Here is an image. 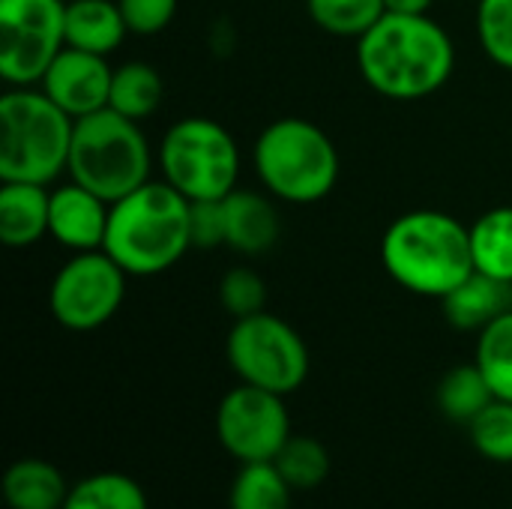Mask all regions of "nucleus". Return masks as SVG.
<instances>
[{
    "label": "nucleus",
    "mask_w": 512,
    "mask_h": 509,
    "mask_svg": "<svg viewBox=\"0 0 512 509\" xmlns=\"http://www.w3.org/2000/svg\"><path fill=\"white\" fill-rule=\"evenodd\" d=\"M441 306H444V318L450 321V327L462 333H480L492 321H498L504 312H510L512 285L474 270L456 291H450L441 300Z\"/></svg>",
    "instance_id": "16"
},
{
    "label": "nucleus",
    "mask_w": 512,
    "mask_h": 509,
    "mask_svg": "<svg viewBox=\"0 0 512 509\" xmlns=\"http://www.w3.org/2000/svg\"><path fill=\"white\" fill-rule=\"evenodd\" d=\"M63 509H150L144 486L123 471H96L78 480Z\"/></svg>",
    "instance_id": "21"
},
{
    "label": "nucleus",
    "mask_w": 512,
    "mask_h": 509,
    "mask_svg": "<svg viewBox=\"0 0 512 509\" xmlns=\"http://www.w3.org/2000/svg\"><path fill=\"white\" fill-rule=\"evenodd\" d=\"M129 273L105 252H72L51 279L48 309L54 321L72 333L105 327L126 300Z\"/></svg>",
    "instance_id": "9"
},
{
    "label": "nucleus",
    "mask_w": 512,
    "mask_h": 509,
    "mask_svg": "<svg viewBox=\"0 0 512 509\" xmlns=\"http://www.w3.org/2000/svg\"><path fill=\"white\" fill-rule=\"evenodd\" d=\"M492 402H495V393L477 363L450 369L438 384V408L450 423L468 426Z\"/></svg>",
    "instance_id": "22"
},
{
    "label": "nucleus",
    "mask_w": 512,
    "mask_h": 509,
    "mask_svg": "<svg viewBox=\"0 0 512 509\" xmlns=\"http://www.w3.org/2000/svg\"><path fill=\"white\" fill-rule=\"evenodd\" d=\"M153 162L156 153L138 120L111 108L75 120L66 174L108 204L150 183Z\"/></svg>",
    "instance_id": "6"
},
{
    "label": "nucleus",
    "mask_w": 512,
    "mask_h": 509,
    "mask_svg": "<svg viewBox=\"0 0 512 509\" xmlns=\"http://www.w3.org/2000/svg\"><path fill=\"white\" fill-rule=\"evenodd\" d=\"M111 78L114 69L108 66V57L78 51V48H63L48 72L42 75L39 87L54 99L72 120H81L87 114H96L108 108L111 96Z\"/></svg>",
    "instance_id": "12"
},
{
    "label": "nucleus",
    "mask_w": 512,
    "mask_h": 509,
    "mask_svg": "<svg viewBox=\"0 0 512 509\" xmlns=\"http://www.w3.org/2000/svg\"><path fill=\"white\" fill-rule=\"evenodd\" d=\"M216 438L240 465L273 462L291 438L285 396L252 384H237L216 408Z\"/></svg>",
    "instance_id": "11"
},
{
    "label": "nucleus",
    "mask_w": 512,
    "mask_h": 509,
    "mask_svg": "<svg viewBox=\"0 0 512 509\" xmlns=\"http://www.w3.org/2000/svg\"><path fill=\"white\" fill-rule=\"evenodd\" d=\"M129 33L156 36L171 27L180 0H117Z\"/></svg>",
    "instance_id": "30"
},
{
    "label": "nucleus",
    "mask_w": 512,
    "mask_h": 509,
    "mask_svg": "<svg viewBox=\"0 0 512 509\" xmlns=\"http://www.w3.org/2000/svg\"><path fill=\"white\" fill-rule=\"evenodd\" d=\"M225 357L240 384L291 396L309 378V348L303 336L267 309L234 321Z\"/></svg>",
    "instance_id": "8"
},
{
    "label": "nucleus",
    "mask_w": 512,
    "mask_h": 509,
    "mask_svg": "<svg viewBox=\"0 0 512 509\" xmlns=\"http://www.w3.org/2000/svg\"><path fill=\"white\" fill-rule=\"evenodd\" d=\"M474 450L498 465H512V402L495 399L468 423Z\"/></svg>",
    "instance_id": "27"
},
{
    "label": "nucleus",
    "mask_w": 512,
    "mask_h": 509,
    "mask_svg": "<svg viewBox=\"0 0 512 509\" xmlns=\"http://www.w3.org/2000/svg\"><path fill=\"white\" fill-rule=\"evenodd\" d=\"M156 165L186 201H222L237 189L240 147L219 120L183 117L162 135Z\"/></svg>",
    "instance_id": "7"
},
{
    "label": "nucleus",
    "mask_w": 512,
    "mask_h": 509,
    "mask_svg": "<svg viewBox=\"0 0 512 509\" xmlns=\"http://www.w3.org/2000/svg\"><path fill=\"white\" fill-rule=\"evenodd\" d=\"M291 483L273 462L240 465L231 492L228 509H291Z\"/></svg>",
    "instance_id": "23"
},
{
    "label": "nucleus",
    "mask_w": 512,
    "mask_h": 509,
    "mask_svg": "<svg viewBox=\"0 0 512 509\" xmlns=\"http://www.w3.org/2000/svg\"><path fill=\"white\" fill-rule=\"evenodd\" d=\"M162 93H165L162 75L144 60H129L114 69L108 108L141 123L150 114H156V108L162 105Z\"/></svg>",
    "instance_id": "20"
},
{
    "label": "nucleus",
    "mask_w": 512,
    "mask_h": 509,
    "mask_svg": "<svg viewBox=\"0 0 512 509\" xmlns=\"http://www.w3.org/2000/svg\"><path fill=\"white\" fill-rule=\"evenodd\" d=\"M129 276L168 273L192 249V201L165 180H150L111 204L102 246Z\"/></svg>",
    "instance_id": "2"
},
{
    "label": "nucleus",
    "mask_w": 512,
    "mask_h": 509,
    "mask_svg": "<svg viewBox=\"0 0 512 509\" xmlns=\"http://www.w3.org/2000/svg\"><path fill=\"white\" fill-rule=\"evenodd\" d=\"M75 120L42 87H9L0 99V180L54 183L69 168Z\"/></svg>",
    "instance_id": "5"
},
{
    "label": "nucleus",
    "mask_w": 512,
    "mask_h": 509,
    "mask_svg": "<svg viewBox=\"0 0 512 509\" xmlns=\"http://www.w3.org/2000/svg\"><path fill=\"white\" fill-rule=\"evenodd\" d=\"M111 204L90 192L87 186L69 180L51 189L48 237H54L69 252H93L105 246Z\"/></svg>",
    "instance_id": "13"
},
{
    "label": "nucleus",
    "mask_w": 512,
    "mask_h": 509,
    "mask_svg": "<svg viewBox=\"0 0 512 509\" xmlns=\"http://www.w3.org/2000/svg\"><path fill=\"white\" fill-rule=\"evenodd\" d=\"M66 48V0H0V75L6 87H39Z\"/></svg>",
    "instance_id": "10"
},
{
    "label": "nucleus",
    "mask_w": 512,
    "mask_h": 509,
    "mask_svg": "<svg viewBox=\"0 0 512 509\" xmlns=\"http://www.w3.org/2000/svg\"><path fill=\"white\" fill-rule=\"evenodd\" d=\"M387 12H405V15H429L435 0H384Z\"/></svg>",
    "instance_id": "32"
},
{
    "label": "nucleus",
    "mask_w": 512,
    "mask_h": 509,
    "mask_svg": "<svg viewBox=\"0 0 512 509\" xmlns=\"http://www.w3.org/2000/svg\"><path fill=\"white\" fill-rule=\"evenodd\" d=\"M51 192L42 183L0 180V240L9 249H27L48 234Z\"/></svg>",
    "instance_id": "15"
},
{
    "label": "nucleus",
    "mask_w": 512,
    "mask_h": 509,
    "mask_svg": "<svg viewBox=\"0 0 512 509\" xmlns=\"http://www.w3.org/2000/svg\"><path fill=\"white\" fill-rule=\"evenodd\" d=\"M474 363L486 375L495 399L512 402V309L477 333Z\"/></svg>",
    "instance_id": "24"
},
{
    "label": "nucleus",
    "mask_w": 512,
    "mask_h": 509,
    "mask_svg": "<svg viewBox=\"0 0 512 509\" xmlns=\"http://www.w3.org/2000/svg\"><path fill=\"white\" fill-rule=\"evenodd\" d=\"M468 231L474 270L512 285V207L486 210Z\"/></svg>",
    "instance_id": "19"
},
{
    "label": "nucleus",
    "mask_w": 512,
    "mask_h": 509,
    "mask_svg": "<svg viewBox=\"0 0 512 509\" xmlns=\"http://www.w3.org/2000/svg\"><path fill=\"white\" fill-rule=\"evenodd\" d=\"M129 27L117 0H66V45L99 57L114 54Z\"/></svg>",
    "instance_id": "17"
},
{
    "label": "nucleus",
    "mask_w": 512,
    "mask_h": 509,
    "mask_svg": "<svg viewBox=\"0 0 512 509\" xmlns=\"http://www.w3.org/2000/svg\"><path fill=\"white\" fill-rule=\"evenodd\" d=\"M306 9L324 33L339 39H360L387 12L384 0H306Z\"/></svg>",
    "instance_id": "25"
},
{
    "label": "nucleus",
    "mask_w": 512,
    "mask_h": 509,
    "mask_svg": "<svg viewBox=\"0 0 512 509\" xmlns=\"http://www.w3.org/2000/svg\"><path fill=\"white\" fill-rule=\"evenodd\" d=\"M381 261L399 288L444 300L474 273L471 231L450 213L411 210L387 225Z\"/></svg>",
    "instance_id": "3"
},
{
    "label": "nucleus",
    "mask_w": 512,
    "mask_h": 509,
    "mask_svg": "<svg viewBox=\"0 0 512 509\" xmlns=\"http://www.w3.org/2000/svg\"><path fill=\"white\" fill-rule=\"evenodd\" d=\"M225 213V246L240 255H264L279 240V216L267 195L252 189H234L222 198Z\"/></svg>",
    "instance_id": "14"
},
{
    "label": "nucleus",
    "mask_w": 512,
    "mask_h": 509,
    "mask_svg": "<svg viewBox=\"0 0 512 509\" xmlns=\"http://www.w3.org/2000/svg\"><path fill=\"white\" fill-rule=\"evenodd\" d=\"M273 465L282 471V477L291 483L294 492L318 489L330 474V453L321 441L306 435H291L288 444L279 450Z\"/></svg>",
    "instance_id": "26"
},
{
    "label": "nucleus",
    "mask_w": 512,
    "mask_h": 509,
    "mask_svg": "<svg viewBox=\"0 0 512 509\" xmlns=\"http://www.w3.org/2000/svg\"><path fill=\"white\" fill-rule=\"evenodd\" d=\"M69 489L60 468L45 459H18L3 474L9 509H63Z\"/></svg>",
    "instance_id": "18"
},
{
    "label": "nucleus",
    "mask_w": 512,
    "mask_h": 509,
    "mask_svg": "<svg viewBox=\"0 0 512 509\" xmlns=\"http://www.w3.org/2000/svg\"><path fill=\"white\" fill-rule=\"evenodd\" d=\"M219 303L234 321L258 315L267 306V282L249 267H231L219 282Z\"/></svg>",
    "instance_id": "29"
},
{
    "label": "nucleus",
    "mask_w": 512,
    "mask_h": 509,
    "mask_svg": "<svg viewBox=\"0 0 512 509\" xmlns=\"http://www.w3.org/2000/svg\"><path fill=\"white\" fill-rule=\"evenodd\" d=\"M357 66L378 96L417 102L450 81L456 48L432 15L384 12V18L357 39Z\"/></svg>",
    "instance_id": "1"
},
{
    "label": "nucleus",
    "mask_w": 512,
    "mask_h": 509,
    "mask_svg": "<svg viewBox=\"0 0 512 509\" xmlns=\"http://www.w3.org/2000/svg\"><path fill=\"white\" fill-rule=\"evenodd\" d=\"M252 168L267 195L285 204H318L339 183V150L312 120L279 117L261 129L252 147Z\"/></svg>",
    "instance_id": "4"
},
{
    "label": "nucleus",
    "mask_w": 512,
    "mask_h": 509,
    "mask_svg": "<svg viewBox=\"0 0 512 509\" xmlns=\"http://www.w3.org/2000/svg\"><path fill=\"white\" fill-rule=\"evenodd\" d=\"M225 246L222 201H192V249Z\"/></svg>",
    "instance_id": "31"
},
{
    "label": "nucleus",
    "mask_w": 512,
    "mask_h": 509,
    "mask_svg": "<svg viewBox=\"0 0 512 509\" xmlns=\"http://www.w3.org/2000/svg\"><path fill=\"white\" fill-rule=\"evenodd\" d=\"M477 39L492 63L512 72V0H477Z\"/></svg>",
    "instance_id": "28"
}]
</instances>
